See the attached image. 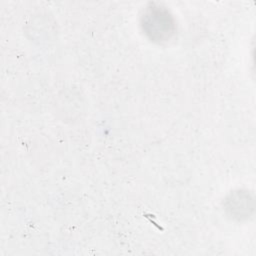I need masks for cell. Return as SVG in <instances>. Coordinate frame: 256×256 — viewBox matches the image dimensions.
<instances>
[{"label": "cell", "mask_w": 256, "mask_h": 256, "mask_svg": "<svg viewBox=\"0 0 256 256\" xmlns=\"http://www.w3.org/2000/svg\"><path fill=\"white\" fill-rule=\"evenodd\" d=\"M142 28L145 34L154 42L170 39L175 31V23L169 12L160 6L148 8L142 16Z\"/></svg>", "instance_id": "cell-1"}]
</instances>
